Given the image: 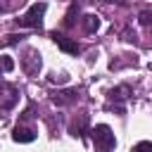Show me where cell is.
Here are the masks:
<instances>
[{
	"label": "cell",
	"instance_id": "obj_3",
	"mask_svg": "<svg viewBox=\"0 0 152 152\" xmlns=\"http://www.w3.org/2000/svg\"><path fill=\"white\" fill-rule=\"evenodd\" d=\"M17 102H19V88L14 83L0 81V109H12Z\"/></svg>",
	"mask_w": 152,
	"mask_h": 152
},
{
	"label": "cell",
	"instance_id": "obj_7",
	"mask_svg": "<svg viewBox=\"0 0 152 152\" xmlns=\"http://www.w3.org/2000/svg\"><path fill=\"white\" fill-rule=\"evenodd\" d=\"M12 140L14 142H33L36 140V131L33 128H26V126H14Z\"/></svg>",
	"mask_w": 152,
	"mask_h": 152
},
{
	"label": "cell",
	"instance_id": "obj_5",
	"mask_svg": "<svg viewBox=\"0 0 152 152\" xmlns=\"http://www.w3.org/2000/svg\"><path fill=\"white\" fill-rule=\"evenodd\" d=\"M128 93H131V88L128 86H119V88H112L109 93H107V97H109V102H107V107L112 109V107H116V112H124V100H128Z\"/></svg>",
	"mask_w": 152,
	"mask_h": 152
},
{
	"label": "cell",
	"instance_id": "obj_13",
	"mask_svg": "<svg viewBox=\"0 0 152 152\" xmlns=\"http://www.w3.org/2000/svg\"><path fill=\"white\" fill-rule=\"evenodd\" d=\"M133 152H152V142L150 140H142V142H138L133 147Z\"/></svg>",
	"mask_w": 152,
	"mask_h": 152
},
{
	"label": "cell",
	"instance_id": "obj_17",
	"mask_svg": "<svg viewBox=\"0 0 152 152\" xmlns=\"http://www.w3.org/2000/svg\"><path fill=\"white\" fill-rule=\"evenodd\" d=\"M107 2H116V5H124L126 0H107Z\"/></svg>",
	"mask_w": 152,
	"mask_h": 152
},
{
	"label": "cell",
	"instance_id": "obj_10",
	"mask_svg": "<svg viewBox=\"0 0 152 152\" xmlns=\"http://www.w3.org/2000/svg\"><path fill=\"white\" fill-rule=\"evenodd\" d=\"M81 24H83V31H86V33H95V31L100 28V17H97V14H86Z\"/></svg>",
	"mask_w": 152,
	"mask_h": 152
},
{
	"label": "cell",
	"instance_id": "obj_11",
	"mask_svg": "<svg viewBox=\"0 0 152 152\" xmlns=\"http://www.w3.org/2000/svg\"><path fill=\"white\" fill-rule=\"evenodd\" d=\"M12 69H14V59L7 57V55H2L0 57V71H12Z\"/></svg>",
	"mask_w": 152,
	"mask_h": 152
},
{
	"label": "cell",
	"instance_id": "obj_4",
	"mask_svg": "<svg viewBox=\"0 0 152 152\" xmlns=\"http://www.w3.org/2000/svg\"><path fill=\"white\" fill-rule=\"evenodd\" d=\"M21 69H24L28 76H36V74L40 71V52L33 50V48H28V50L24 52V57H21Z\"/></svg>",
	"mask_w": 152,
	"mask_h": 152
},
{
	"label": "cell",
	"instance_id": "obj_8",
	"mask_svg": "<svg viewBox=\"0 0 152 152\" xmlns=\"http://www.w3.org/2000/svg\"><path fill=\"white\" fill-rule=\"evenodd\" d=\"M76 100H78V93H76V90H59V93L52 95V102L59 104V107L71 104V102H76Z\"/></svg>",
	"mask_w": 152,
	"mask_h": 152
},
{
	"label": "cell",
	"instance_id": "obj_6",
	"mask_svg": "<svg viewBox=\"0 0 152 152\" xmlns=\"http://www.w3.org/2000/svg\"><path fill=\"white\" fill-rule=\"evenodd\" d=\"M52 40L57 43V48H62V50H64V52H69V55H78V52H81V45H78L76 40H71V38L62 36V33H52Z\"/></svg>",
	"mask_w": 152,
	"mask_h": 152
},
{
	"label": "cell",
	"instance_id": "obj_15",
	"mask_svg": "<svg viewBox=\"0 0 152 152\" xmlns=\"http://www.w3.org/2000/svg\"><path fill=\"white\" fill-rule=\"evenodd\" d=\"M48 81H50V83H66L69 78H66V76H57V74H52V76H48Z\"/></svg>",
	"mask_w": 152,
	"mask_h": 152
},
{
	"label": "cell",
	"instance_id": "obj_12",
	"mask_svg": "<svg viewBox=\"0 0 152 152\" xmlns=\"http://www.w3.org/2000/svg\"><path fill=\"white\" fill-rule=\"evenodd\" d=\"M74 17H78L76 5H71V7H69V12H66V19H64V26H66V28H69V26H74Z\"/></svg>",
	"mask_w": 152,
	"mask_h": 152
},
{
	"label": "cell",
	"instance_id": "obj_1",
	"mask_svg": "<svg viewBox=\"0 0 152 152\" xmlns=\"http://www.w3.org/2000/svg\"><path fill=\"white\" fill-rule=\"evenodd\" d=\"M90 138H93V145H95V152H112L116 147V138L112 133V128L107 124H97L93 126L90 131Z\"/></svg>",
	"mask_w": 152,
	"mask_h": 152
},
{
	"label": "cell",
	"instance_id": "obj_14",
	"mask_svg": "<svg viewBox=\"0 0 152 152\" xmlns=\"http://www.w3.org/2000/svg\"><path fill=\"white\" fill-rule=\"evenodd\" d=\"M138 19H140V24H142V26H150V24H152V12H140V17H138Z\"/></svg>",
	"mask_w": 152,
	"mask_h": 152
},
{
	"label": "cell",
	"instance_id": "obj_9",
	"mask_svg": "<svg viewBox=\"0 0 152 152\" xmlns=\"http://www.w3.org/2000/svg\"><path fill=\"white\" fill-rule=\"evenodd\" d=\"M69 133H71L74 138H83V135L88 133V114H81V116H78V121H74V124H71Z\"/></svg>",
	"mask_w": 152,
	"mask_h": 152
},
{
	"label": "cell",
	"instance_id": "obj_16",
	"mask_svg": "<svg viewBox=\"0 0 152 152\" xmlns=\"http://www.w3.org/2000/svg\"><path fill=\"white\" fill-rule=\"evenodd\" d=\"M19 38H21V36H14V33H12V36H7V38H5V45H17V43H19Z\"/></svg>",
	"mask_w": 152,
	"mask_h": 152
},
{
	"label": "cell",
	"instance_id": "obj_2",
	"mask_svg": "<svg viewBox=\"0 0 152 152\" xmlns=\"http://www.w3.org/2000/svg\"><path fill=\"white\" fill-rule=\"evenodd\" d=\"M45 10H48V5L40 0V2H33L28 10H26V14H21L19 19H17V24L19 26H24V28H40L43 26V17H45Z\"/></svg>",
	"mask_w": 152,
	"mask_h": 152
}]
</instances>
